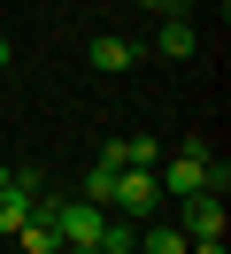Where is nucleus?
I'll use <instances>...</instances> for the list:
<instances>
[{
	"label": "nucleus",
	"mask_w": 231,
	"mask_h": 254,
	"mask_svg": "<svg viewBox=\"0 0 231 254\" xmlns=\"http://www.w3.org/2000/svg\"><path fill=\"white\" fill-rule=\"evenodd\" d=\"M154 185H162L169 200H185V192H208V146L193 139V146H185V154H169V162H162V177H154Z\"/></svg>",
	"instance_id": "obj_1"
},
{
	"label": "nucleus",
	"mask_w": 231,
	"mask_h": 254,
	"mask_svg": "<svg viewBox=\"0 0 231 254\" xmlns=\"http://www.w3.org/2000/svg\"><path fill=\"white\" fill-rule=\"evenodd\" d=\"M139 247H147V254H185L193 239H185L177 223H147V231H139Z\"/></svg>",
	"instance_id": "obj_7"
},
{
	"label": "nucleus",
	"mask_w": 231,
	"mask_h": 254,
	"mask_svg": "<svg viewBox=\"0 0 231 254\" xmlns=\"http://www.w3.org/2000/svg\"><path fill=\"white\" fill-rule=\"evenodd\" d=\"M139 8H147V16H177V8H169V0H139Z\"/></svg>",
	"instance_id": "obj_8"
},
{
	"label": "nucleus",
	"mask_w": 231,
	"mask_h": 254,
	"mask_svg": "<svg viewBox=\"0 0 231 254\" xmlns=\"http://www.w3.org/2000/svg\"><path fill=\"white\" fill-rule=\"evenodd\" d=\"M139 62V47H131V39H116V31H100V39H92V69H131Z\"/></svg>",
	"instance_id": "obj_6"
},
{
	"label": "nucleus",
	"mask_w": 231,
	"mask_h": 254,
	"mask_svg": "<svg viewBox=\"0 0 231 254\" xmlns=\"http://www.w3.org/2000/svg\"><path fill=\"white\" fill-rule=\"evenodd\" d=\"M177 231H185V239H224V192H185Z\"/></svg>",
	"instance_id": "obj_3"
},
{
	"label": "nucleus",
	"mask_w": 231,
	"mask_h": 254,
	"mask_svg": "<svg viewBox=\"0 0 231 254\" xmlns=\"http://www.w3.org/2000/svg\"><path fill=\"white\" fill-rule=\"evenodd\" d=\"M8 177H15V170H8V162H0V185H8Z\"/></svg>",
	"instance_id": "obj_12"
},
{
	"label": "nucleus",
	"mask_w": 231,
	"mask_h": 254,
	"mask_svg": "<svg viewBox=\"0 0 231 254\" xmlns=\"http://www.w3.org/2000/svg\"><path fill=\"white\" fill-rule=\"evenodd\" d=\"M154 54H162V62H185V54H193V23L162 16V23H154Z\"/></svg>",
	"instance_id": "obj_4"
},
{
	"label": "nucleus",
	"mask_w": 231,
	"mask_h": 254,
	"mask_svg": "<svg viewBox=\"0 0 231 254\" xmlns=\"http://www.w3.org/2000/svg\"><path fill=\"white\" fill-rule=\"evenodd\" d=\"M169 8H200V0H169Z\"/></svg>",
	"instance_id": "obj_11"
},
{
	"label": "nucleus",
	"mask_w": 231,
	"mask_h": 254,
	"mask_svg": "<svg viewBox=\"0 0 231 254\" xmlns=\"http://www.w3.org/2000/svg\"><path fill=\"white\" fill-rule=\"evenodd\" d=\"M154 200H162V185H154V170H116V192H108V208H116V216L147 223V216H154Z\"/></svg>",
	"instance_id": "obj_2"
},
{
	"label": "nucleus",
	"mask_w": 231,
	"mask_h": 254,
	"mask_svg": "<svg viewBox=\"0 0 231 254\" xmlns=\"http://www.w3.org/2000/svg\"><path fill=\"white\" fill-rule=\"evenodd\" d=\"M0 69H8V39H0Z\"/></svg>",
	"instance_id": "obj_10"
},
{
	"label": "nucleus",
	"mask_w": 231,
	"mask_h": 254,
	"mask_svg": "<svg viewBox=\"0 0 231 254\" xmlns=\"http://www.w3.org/2000/svg\"><path fill=\"white\" fill-rule=\"evenodd\" d=\"M62 254H108V247H100V239H92V247H62Z\"/></svg>",
	"instance_id": "obj_9"
},
{
	"label": "nucleus",
	"mask_w": 231,
	"mask_h": 254,
	"mask_svg": "<svg viewBox=\"0 0 231 254\" xmlns=\"http://www.w3.org/2000/svg\"><path fill=\"white\" fill-rule=\"evenodd\" d=\"M116 170H123V154H116V139L100 146V162H92V177H85V200L92 208H108V192H116Z\"/></svg>",
	"instance_id": "obj_5"
}]
</instances>
